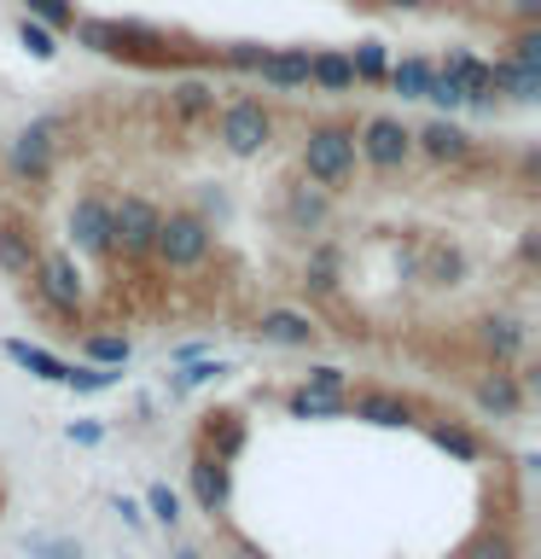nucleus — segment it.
<instances>
[{
  "label": "nucleus",
  "mask_w": 541,
  "mask_h": 559,
  "mask_svg": "<svg viewBox=\"0 0 541 559\" xmlns=\"http://www.w3.org/2000/svg\"><path fill=\"white\" fill-rule=\"evenodd\" d=\"M466 269H471V262H466L460 245H431V280H436V286H460Z\"/></svg>",
  "instance_id": "obj_24"
},
{
  "label": "nucleus",
  "mask_w": 541,
  "mask_h": 559,
  "mask_svg": "<svg viewBox=\"0 0 541 559\" xmlns=\"http://www.w3.org/2000/svg\"><path fill=\"white\" fill-rule=\"evenodd\" d=\"M338 245H314L303 262V292L309 297H338Z\"/></svg>",
  "instance_id": "obj_17"
},
{
  "label": "nucleus",
  "mask_w": 541,
  "mask_h": 559,
  "mask_svg": "<svg viewBox=\"0 0 541 559\" xmlns=\"http://www.w3.org/2000/svg\"><path fill=\"white\" fill-rule=\"evenodd\" d=\"M309 82L326 87V94H349V87H356V70H349L344 52H321V59H309Z\"/></svg>",
  "instance_id": "obj_21"
},
{
  "label": "nucleus",
  "mask_w": 541,
  "mask_h": 559,
  "mask_svg": "<svg viewBox=\"0 0 541 559\" xmlns=\"http://www.w3.org/2000/svg\"><path fill=\"white\" fill-rule=\"evenodd\" d=\"M187 478H192V496H199V507H204V513L209 519H216L221 513V507H227V489H233V478H227V466L216 461V454H192V466H187Z\"/></svg>",
  "instance_id": "obj_13"
},
{
  "label": "nucleus",
  "mask_w": 541,
  "mask_h": 559,
  "mask_svg": "<svg viewBox=\"0 0 541 559\" xmlns=\"http://www.w3.org/2000/svg\"><path fill=\"white\" fill-rule=\"evenodd\" d=\"M471 396H478V408L495 414V419H518L524 414V384H518L513 367H489V373L471 384Z\"/></svg>",
  "instance_id": "obj_11"
},
{
  "label": "nucleus",
  "mask_w": 541,
  "mask_h": 559,
  "mask_svg": "<svg viewBox=\"0 0 541 559\" xmlns=\"http://www.w3.org/2000/svg\"><path fill=\"white\" fill-rule=\"evenodd\" d=\"M390 87L401 99H425V87H431V64L425 59H401L396 70H390Z\"/></svg>",
  "instance_id": "obj_25"
},
{
  "label": "nucleus",
  "mask_w": 541,
  "mask_h": 559,
  "mask_svg": "<svg viewBox=\"0 0 541 559\" xmlns=\"http://www.w3.org/2000/svg\"><path fill=\"white\" fill-rule=\"evenodd\" d=\"M59 134H64V117H35L29 129L12 140L7 169L17 175V181H29V187H47L52 164H59Z\"/></svg>",
  "instance_id": "obj_4"
},
{
  "label": "nucleus",
  "mask_w": 541,
  "mask_h": 559,
  "mask_svg": "<svg viewBox=\"0 0 541 559\" xmlns=\"http://www.w3.org/2000/svg\"><path fill=\"white\" fill-rule=\"evenodd\" d=\"M286 408H291V419H338V414H349V402L344 396H321V391H297L286 396Z\"/></svg>",
  "instance_id": "obj_22"
},
{
  "label": "nucleus",
  "mask_w": 541,
  "mask_h": 559,
  "mask_svg": "<svg viewBox=\"0 0 541 559\" xmlns=\"http://www.w3.org/2000/svg\"><path fill=\"white\" fill-rule=\"evenodd\" d=\"M478 559H518V548H513V542H506V536H501V542H489V548H483Z\"/></svg>",
  "instance_id": "obj_31"
},
{
  "label": "nucleus",
  "mask_w": 541,
  "mask_h": 559,
  "mask_svg": "<svg viewBox=\"0 0 541 559\" xmlns=\"http://www.w3.org/2000/svg\"><path fill=\"white\" fill-rule=\"evenodd\" d=\"M169 111L181 117V122L216 117V87H209V82H181V87L169 94Z\"/></svg>",
  "instance_id": "obj_19"
},
{
  "label": "nucleus",
  "mask_w": 541,
  "mask_h": 559,
  "mask_svg": "<svg viewBox=\"0 0 541 559\" xmlns=\"http://www.w3.org/2000/svg\"><path fill=\"white\" fill-rule=\"evenodd\" d=\"M157 222H164V210H157L146 192H129V199L111 204V262H146L152 257V239H157Z\"/></svg>",
  "instance_id": "obj_3"
},
{
  "label": "nucleus",
  "mask_w": 541,
  "mask_h": 559,
  "mask_svg": "<svg viewBox=\"0 0 541 559\" xmlns=\"http://www.w3.org/2000/svg\"><path fill=\"white\" fill-rule=\"evenodd\" d=\"M251 332H256V344L309 349L314 338H321V321H314V314H303V309H262L256 321H251Z\"/></svg>",
  "instance_id": "obj_9"
},
{
  "label": "nucleus",
  "mask_w": 541,
  "mask_h": 559,
  "mask_svg": "<svg viewBox=\"0 0 541 559\" xmlns=\"http://www.w3.org/2000/svg\"><path fill=\"white\" fill-rule=\"evenodd\" d=\"M227 559H268V554L251 548V542H233V554H227Z\"/></svg>",
  "instance_id": "obj_33"
},
{
  "label": "nucleus",
  "mask_w": 541,
  "mask_h": 559,
  "mask_svg": "<svg viewBox=\"0 0 541 559\" xmlns=\"http://www.w3.org/2000/svg\"><path fill=\"white\" fill-rule=\"evenodd\" d=\"M29 286L41 292V304L52 314H76L82 321V304H87V280L82 269L70 262V251H41L35 257V274H29Z\"/></svg>",
  "instance_id": "obj_6"
},
{
  "label": "nucleus",
  "mask_w": 541,
  "mask_h": 559,
  "mask_svg": "<svg viewBox=\"0 0 541 559\" xmlns=\"http://www.w3.org/2000/svg\"><path fill=\"white\" fill-rule=\"evenodd\" d=\"M216 134H221V146L233 152V157H256V152L274 140V111H268L262 99L239 94V99H227V105H221Z\"/></svg>",
  "instance_id": "obj_5"
},
{
  "label": "nucleus",
  "mask_w": 541,
  "mask_h": 559,
  "mask_svg": "<svg viewBox=\"0 0 541 559\" xmlns=\"http://www.w3.org/2000/svg\"><path fill=\"white\" fill-rule=\"evenodd\" d=\"M216 373H227V367H221V361H192V367H187V373H181V379H175V391H192V384H209V379H216Z\"/></svg>",
  "instance_id": "obj_30"
},
{
  "label": "nucleus",
  "mask_w": 541,
  "mask_h": 559,
  "mask_svg": "<svg viewBox=\"0 0 541 559\" xmlns=\"http://www.w3.org/2000/svg\"><path fill=\"white\" fill-rule=\"evenodd\" d=\"M431 437H436V443H443L448 454H460V461H478V454H483L478 431H466V426H436Z\"/></svg>",
  "instance_id": "obj_27"
},
{
  "label": "nucleus",
  "mask_w": 541,
  "mask_h": 559,
  "mask_svg": "<svg viewBox=\"0 0 541 559\" xmlns=\"http://www.w3.org/2000/svg\"><path fill=\"white\" fill-rule=\"evenodd\" d=\"M35 257H41L35 227H29L24 216H12V210H0V274L29 280V274H35Z\"/></svg>",
  "instance_id": "obj_10"
},
{
  "label": "nucleus",
  "mask_w": 541,
  "mask_h": 559,
  "mask_svg": "<svg viewBox=\"0 0 541 559\" xmlns=\"http://www.w3.org/2000/svg\"><path fill=\"white\" fill-rule=\"evenodd\" d=\"M82 356L94 361V367H122V361L134 356V344L122 338V332H87V338H82Z\"/></svg>",
  "instance_id": "obj_23"
},
{
  "label": "nucleus",
  "mask_w": 541,
  "mask_h": 559,
  "mask_svg": "<svg viewBox=\"0 0 541 559\" xmlns=\"http://www.w3.org/2000/svg\"><path fill=\"white\" fill-rule=\"evenodd\" d=\"M478 344H483V356L495 367H513L524 356V344H530V326L513 321V314H489V321L478 326Z\"/></svg>",
  "instance_id": "obj_12"
},
{
  "label": "nucleus",
  "mask_w": 541,
  "mask_h": 559,
  "mask_svg": "<svg viewBox=\"0 0 541 559\" xmlns=\"http://www.w3.org/2000/svg\"><path fill=\"white\" fill-rule=\"evenodd\" d=\"M7 356H12L17 367H29L35 379H52V384H70V373H76L70 361L47 356V349H35V344H24V338H7Z\"/></svg>",
  "instance_id": "obj_18"
},
{
  "label": "nucleus",
  "mask_w": 541,
  "mask_h": 559,
  "mask_svg": "<svg viewBox=\"0 0 541 559\" xmlns=\"http://www.w3.org/2000/svg\"><path fill=\"white\" fill-rule=\"evenodd\" d=\"M146 507H152V519H157V524H169V531L181 524V496H175L169 484H152V489H146Z\"/></svg>",
  "instance_id": "obj_28"
},
{
  "label": "nucleus",
  "mask_w": 541,
  "mask_h": 559,
  "mask_svg": "<svg viewBox=\"0 0 541 559\" xmlns=\"http://www.w3.org/2000/svg\"><path fill=\"white\" fill-rule=\"evenodd\" d=\"M356 157H366L373 169H401L413 157V134L396 117H366L356 129Z\"/></svg>",
  "instance_id": "obj_7"
},
{
  "label": "nucleus",
  "mask_w": 541,
  "mask_h": 559,
  "mask_svg": "<svg viewBox=\"0 0 541 559\" xmlns=\"http://www.w3.org/2000/svg\"><path fill=\"white\" fill-rule=\"evenodd\" d=\"M216 251V227H209L199 210H169L164 222H157V239H152V257L164 262L175 274H192L204 269V257Z\"/></svg>",
  "instance_id": "obj_2"
},
{
  "label": "nucleus",
  "mask_w": 541,
  "mask_h": 559,
  "mask_svg": "<svg viewBox=\"0 0 541 559\" xmlns=\"http://www.w3.org/2000/svg\"><path fill=\"white\" fill-rule=\"evenodd\" d=\"M326 192L321 187H297L291 199H286V216H291V227H303V234H314V227H326Z\"/></svg>",
  "instance_id": "obj_20"
},
{
  "label": "nucleus",
  "mask_w": 541,
  "mask_h": 559,
  "mask_svg": "<svg viewBox=\"0 0 541 559\" xmlns=\"http://www.w3.org/2000/svg\"><path fill=\"white\" fill-rule=\"evenodd\" d=\"M303 175L321 192H344L356 181V129L349 122H314L303 134Z\"/></svg>",
  "instance_id": "obj_1"
},
{
  "label": "nucleus",
  "mask_w": 541,
  "mask_h": 559,
  "mask_svg": "<svg viewBox=\"0 0 541 559\" xmlns=\"http://www.w3.org/2000/svg\"><path fill=\"white\" fill-rule=\"evenodd\" d=\"M419 146H425V157H436V164H471V134L466 129H454V122H425V129L413 134Z\"/></svg>",
  "instance_id": "obj_15"
},
{
  "label": "nucleus",
  "mask_w": 541,
  "mask_h": 559,
  "mask_svg": "<svg viewBox=\"0 0 541 559\" xmlns=\"http://www.w3.org/2000/svg\"><path fill=\"white\" fill-rule=\"evenodd\" d=\"M24 548L41 559H82V542H64V536H29Z\"/></svg>",
  "instance_id": "obj_29"
},
{
  "label": "nucleus",
  "mask_w": 541,
  "mask_h": 559,
  "mask_svg": "<svg viewBox=\"0 0 541 559\" xmlns=\"http://www.w3.org/2000/svg\"><path fill=\"white\" fill-rule=\"evenodd\" d=\"M175 559H204V554H192V548H181V554H175Z\"/></svg>",
  "instance_id": "obj_34"
},
{
  "label": "nucleus",
  "mask_w": 541,
  "mask_h": 559,
  "mask_svg": "<svg viewBox=\"0 0 541 559\" xmlns=\"http://www.w3.org/2000/svg\"><path fill=\"white\" fill-rule=\"evenodd\" d=\"M344 402L356 419H366V426H401V419L413 414V402L396 396V391H361V396H344Z\"/></svg>",
  "instance_id": "obj_16"
},
{
  "label": "nucleus",
  "mask_w": 541,
  "mask_h": 559,
  "mask_svg": "<svg viewBox=\"0 0 541 559\" xmlns=\"http://www.w3.org/2000/svg\"><path fill=\"white\" fill-rule=\"evenodd\" d=\"M70 239H76V251L111 262V199L105 192H82L70 204Z\"/></svg>",
  "instance_id": "obj_8"
},
{
  "label": "nucleus",
  "mask_w": 541,
  "mask_h": 559,
  "mask_svg": "<svg viewBox=\"0 0 541 559\" xmlns=\"http://www.w3.org/2000/svg\"><path fill=\"white\" fill-rule=\"evenodd\" d=\"M344 384H349V373L338 361H314L303 373V391H321V396H344Z\"/></svg>",
  "instance_id": "obj_26"
},
{
  "label": "nucleus",
  "mask_w": 541,
  "mask_h": 559,
  "mask_svg": "<svg viewBox=\"0 0 541 559\" xmlns=\"http://www.w3.org/2000/svg\"><path fill=\"white\" fill-rule=\"evenodd\" d=\"M70 443H99V426H70Z\"/></svg>",
  "instance_id": "obj_32"
},
{
  "label": "nucleus",
  "mask_w": 541,
  "mask_h": 559,
  "mask_svg": "<svg viewBox=\"0 0 541 559\" xmlns=\"http://www.w3.org/2000/svg\"><path fill=\"white\" fill-rule=\"evenodd\" d=\"M199 437H204L199 449L216 454L221 466H233L239 454H244V419H239V414H204V431H199Z\"/></svg>",
  "instance_id": "obj_14"
}]
</instances>
